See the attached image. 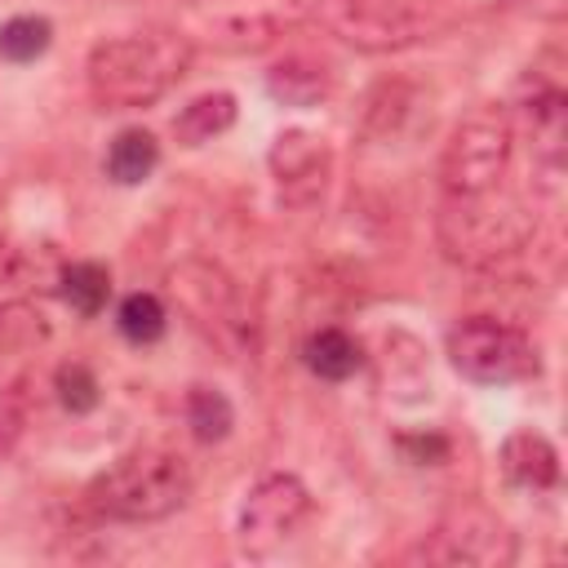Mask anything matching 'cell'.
<instances>
[{
  "instance_id": "1",
  "label": "cell",
  "mask_w": 568,
  "mask_h": 568,
  "mask_svg": "<svg viewBox=\"0 0 568 568\" xmlns=\"http://www.w3.org/2000/svg\"><path fill=\"white\" fill-rule=\"evenodd\" d=\"M191 44L178 27L106 36L84 58V89L102 111L155 106L191 67Z\"/></svg>"
},
{
  "instance_id": "2",
  "label": "cell",
  "mask_w": 568,
  "mask_h": 568,
  "mask_svg": "<svg viewBox=\"0 0 568 568\" xmlns=\"http://www.w3.org/2000/svg\"><path fill=\"white\" fill-rule=\"evenodd\" d=\"M537 235V213L506 186L479 195H439L435 209V244L448 262L466 271H488Z\"/></svg>"
},
{
  "instance_id": "3",
  "label": "cell",
  "mask_w": 568,
  "mask_h": 568,
  "mask_svg": "<svg viewBox=\"0 0 568 568\" xmlns=\"http://www.w3.org/2000/svg\"><path fill=\"white\" fill-rule=\"evenodd\" d=\"M191 488H195L191 462L173 448L146 444V448L115 457L84 488V501L93 515L111 524H155V519L178 515L191 501Z\"/></svg>"
},
{
  "instance_id": "4",
  "label": "cell",
  "mask_w": 568,
  "mask_h": 568,
  "mask_svg": "<svg viewBox=\"0 0 568 568\" xmlns=\"http://www.w3.org/2000/svg\"><path fill=\"white\" fill-rule=\"evenodd\" d=\"M320 22L328 36L359 53H399L444 40L462 13L453 0H324Z\"/></svg>"
},
{
  "instance_id": "5",
  "label": "cell",
  "mask_w": 568,
  "mask_h": 568,
  "mask_svg": "<svg viewBox=\"0 0 568 568\" xmlns=\"http://www.w3.org/2000/svg\"><path fill=\"white\" fill-rule=\"evenodd\" d=\"M306 13V0H191L178 31L191 49L262 53L280 44Z\"/></svg>"
},
{
  "instance_id": "6",
  "label": "cell",
  "mask_w": 568,
  "mask_h": 568,
  "mask_svg": "<svg viewBox=\"0 0 568 568\" xmlns=\"http://www.w3.org/2000/svg\"><path fill=\"white\" fill-rule=\"evenodd\" d=\"M164 284H169L173 306L186 315V324L195 333H204L209 342H217L222 351L240 355L253 342V320L244 311V293L217 262L186 257L164 275Z\"/></svg>"
},
{
  "instance_id": "7",
  "label": "cell",
  "mask_w": 568,
  "mask_h": 568,
  "mask_svg": "<svg viewBox=\"0 0 568 568\" xmlns=\"http://www.w3.org/2000/svg\"><path fill=\"white\" fill-rule=\"evenodd\" d=\"M515 151V120L497 106L462 115L439 151V195H479L501 186Z\"/></svg>"
},
{
  "instance_id": "8",
  "label": "cell",
  "mask_w": 568,
  "mask_h": 568,
  "mask_svg": "<svg viewBox=\"0 0 568 568\" xmlns=\"http://www.w3.org/2000/svg\"><path fill=\"white\" fill-rule=\"evenodd\" d=\"M448 364L475 386H515L537 377L541 359L528 333L493 315H466L448 328Z\"/></svg>"
},
{
  "instance_id": "9",
  "label": "cell",
  "mask_w": 568,
  "mask_h": 568,
  "mask_svg": "<svg viewBox=\"0 0 568 568\" xmlns=\"http://www.w3.org/2000/svg\"><path fill=\"white\" fill-rule=\"evenodd\" d=\"M519 541L510 532V524L488 510L484 501H453L435 528L417 541V550L408 559L417 564H462V568H506L515 564Z\"/></svg>"
},
{
  "instance_id": "10",
  "label": "cell",
  "mask_w": 568,
  "mask_h": 568,
  "mask_svg": "<svg viewBox=\"0 0 568 568\" xmlns=\"http://www.w3.org/2000/svg\"><path fill=\"white\" fill-rule=\"evenodd\" d=\"M306 519H311V493H306V484L297 475H288V470H266L262 479H253V488L240 501L235 546L248 559H266Z\"/></svg>"
},
{
  "instance_id": "11",
  "label": "cell",
  "mask_w": 568,
  "mask_h": 568,
  "mask_svg": "<svg viewBox=\"0 0 568 568\" xmlns=\"http://www.w3.org/2000/svg\"><path fill=\"white\" fill-rule=\"evenodd\" d=\"M266 164H271V178H275L284 204L306 209V204H315V200L324 195V186H328L333 151H328V142H324L320 133H311V129H284V133L271 142Z\"/></svg>"
},
{
  "instance_id": "12",
  "label": "cell",
  "mask_w": 568,
  "mask_h": 568,
  "mask_svg": "<svg viewBox=\"0 0 568 568\" xmlns=\"http://www.w3.org/2000/svg\"><path fill=\"white\" fill-rule=\"evenodd\" d=\"M519 124L528 129L532 160L541 169L559 173V164H564V138H568L559 84H524V93H519Z\"/></svg>"
},
{
  "instance_id": "13",
  "label": "cell",
  "mask_w": 568,
  "mask_h": 568,
  "mask_svg": "<svg viewBox=\"0 0 568 568\" xmlns=\"http://www.w3.org/2000/svg\"><path fill=\"white\" fill-rule=\"evenodd\" d=\"M497 462H501L506 484H515V488L546 493V488L559 484V448L541 430H515V435H506Z\"/></svg>"
},
{
  "instance_id": "14",
  "label": "cell",
  "mask_w": 568,
  "mask_h": 568,
  "mask_svg": "<svg viewBox=\"0 0 568 568\" xmlns=\"http://www.w3.org/2000/svg\"><path fill=\"white\" fill-rule=\"evenodd\" d=\"M266 93L284 106H315L333 93V71L306 53H288L280 62H271L266 71Z\"/></svg>"
},
{
  "instance_id": "15",
  "label": "cell",
  "mask_w": 568,
  "mask_h": 568,
  "mask_svg": "<svg viewBox=\"0 0 568 568\" xmlns=\"http://www.w3.org/2000/svg\"><path fill=\"white\" fill-rule=\"evenodd\" d=\"M382 390L395 399H422L430 390V364L422 346L399 328L382 337Z\"/></svg>"
},
{
  "instance_id": "16",
  "label": "cell",
  "mask_w": 568,
  "mask_h": 568,
  "mask_svg": "<svg viewBox=\"0 0 568 568\" xmlns=\"http://www.w3.org/2000/svg\"><path fill=\"white\" fill-rule=\"evenodd\" d=\"M302 364H306L320 382H346V377L359 373L364 346H359L355 333H346V328H337V324H324V328H315V333L302 342Z\"/></svg>"
},
{
  "instance_id": "17",
  "label": "cell",
  "mask_w": 568,
  "mask_h": 568,
  "mask_svg": "<svg viewBox=\"0 0 568 568\" xmlns=\"http://www.w3.org/2000/svg\"><path fill=\"white\" fill-rule=\"evenodd\" d=\"M417 106H422V98H417L413 84L386 80V84H377V89L368 93L359 129H364V138H373V142H390V138H399V133L408 129V120L417 115Z\"/></svg>"
},
{
  "instance_id": "18",
  "label": "cell",
  "mask_w": 568,
  "mask_h": 568,
  "mask_svg": "<svg viewBox=\"0 0 568 568\" xmlns=\"http://www.w3.org/2000/svg\"><path fill=\"white\" fill-rule=\"evenodd\" d=\"M231 124H235V98L226 89H217V93L191 98L173 115V138H178V146H204L213 138H222Z\"/></svg>"
},
{
  "instance_id": "19",
  "label": "cell",
  "mask_w": 568,
  "mask_h": 568,
  "mask_svg": "<svg viewBox=\"0 0 568 568\" xmlns=\"http://www.w3.org/2000/svg\"><path fill=\"white\" fill-rule=\"evenodd\" d=\"M155 164H160V142H155V133L142 129V124L120 129V133L111 138V146H106V160H102L106 178L120 182V186L146 182V178L155 173Z\"/></svg>"
},
{
  "instance_id": "20",
  "label": "cell",
  "mask_w": 568,
  "mask_h": 568,
  "mask_svg": "<svg viewBox=\"0 0 568 568\" xmlns=\"http://www.w3.org/2000/svg\"><path fill=\"white\" fill-rule=\"evenodd\" d=\"M49 342V320L36 302L27 297H4L0 302V359L31 355Z\"/></svg>"
},
{
  "instance_id": "21",
  "label": "cell",
  "mask_w": 568,
  "mask_h": 568,
  "mask_svg": "<svg viewBox=\"0 0 568 568\" xmlns=\"http://www.w3.org/2000/svg\"><path fill=\"white\" fill-rule=\"evenodd\" d=\"M58 293H62V302H67L75 315L93 320V315H102L106 302H111V271H106L102 262H71V266H62V275H58Z\"/></svg>"
},
{
  "instance_id": "22",
  "label": "cell",
  "mask_w": 568,
  "mask_h": 568,
  "mask_svg": "<svg viewBox=\"0 0 568 568\" xmlns=\"http://www.w3.org/2000/svg\"><path fill=\"white\" fill-rule=\"evenodd\" d=\"M186 426L200 444H222L235 426V408L217 386H191L186 390Z\"/></svg>"
},
{
  "instance_id": "23",
  "label": "cell",
  "mask_w": 568,
  "mask_h": 568,
  "mask_svg": "<svg viewBox=\"0 0 568 568\" xmlns=\"http://www.w3.org/2000/svg\"><path fill=\"white\" fill-rule=\"evenodd\" d=\"M115 328H120L124 342H133V346H151V342L164 337V328H169V311H164V302H160L155 293H129V297L115 306Z\"/></svg>"
},
{
  "instance_id": "24",
  "label": "cell",
  "mask_w": 568,
  "mask_h": 568,
  "mask_svg": "<svg viewBox=\"0 0 568 568\" xmlns=\"http://www.w3.org/2000/svg\"><path fill=\"white\" fill-rule=\"evenodd\" d=\"M53 44V22L40 13H13L9 22H0V58L4 62H36L44 49Z\"/></svg>"
},
{
  "instance_id": "25",
  "label": "cell",
  "mask_w": 568,
  "mask_h": 568,
  "mask_svg": "<svg viewBox=\"0 0 568 568\" xmlns=\"http://www.w3.org/2000/svg\"><path fill=\"white\" fill-rule=\"evenodd\" d=\"M53 390H58V399H62L67 413H93L98 399H102L98 373H93L89 364H80V359L58 364V373H53Z\"/></svg>"
},
{
  "instance_id": "26",
  "label": "cell",
  "mask_w": 568,
  "mask_h": 568,
  "mask_svg": "<svg viewBox=\"0 0 568 568\" xmlns=\"http://www.w3.org/2000/svg\"><path fill=\"white\" fill-rule=\"evenodd\" d=\"M22 426H27V408H22V399H18L9 386H0V457L22 439Z\"/></svg>"
},
{
  "instance_id": "27",
  "label": "cell",
  "mask_w": 568,
  "mask_h": 568,
  "mask_svg": "<svg viewBox=\"0 0 568 568\" xmlns=\"http://www.w3.org/2000/svg\"><path fill=\"white\" fill-rule=\"evenodd\" d=\"M528 4H541V0H528Z\"/></svg>"
}]
</instances>
